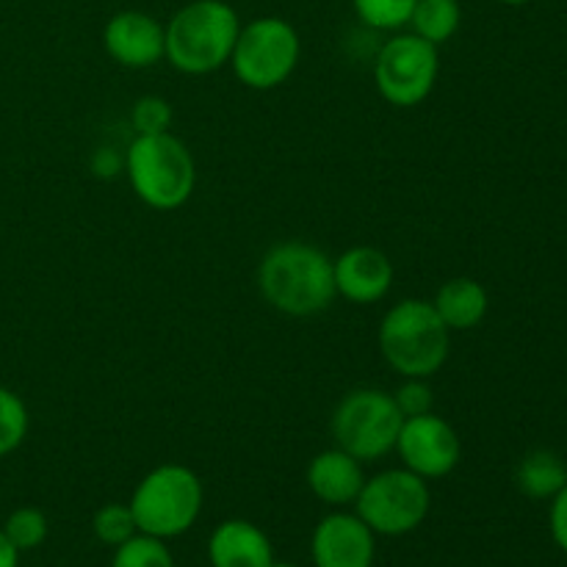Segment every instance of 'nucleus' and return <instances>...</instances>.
<instances>
[{"label":"nucleus","mask_w":567,"mask_h":567,"mask_svg":"<svg viewBox=\"0 0 567 567\" xmlns=\"http://www.w3.org/2000/svg\"><path fill=\"white\" fill-rule=\"evenodd\" d=\"M89 166H92L94 177H100V181H114V177L125 172V153L114 147H97L92 153Z\"/></svg>","instance_id":"a878e982"},{"label":"nucleus","mask_w":567,"mask_h":567,"mask_svg":"<svg viewBox=\"0 0 567 567\" xmlns=\"http://www.w3.org/2000/svg\"><path fill=\"white\" fill-rule=\"evenodd\" d=\"M103 48L120 66L147 70V66L164 61L166 31L147 11H116L103 28Z\"/></svg>","instance_id":"f8f14e48"},{"label":"nucleus","mask_w":567,"mask_h":567,"mask_svg":"<svg viewBox=\"0 0 567 567\" xmlns=\"http://www.w3.org/2000/svg\"><path fill=\"white\" fill-rule=\"evenodd\" d=\"M260 297L293 319L324 313L336 302L332 258L308 241H280L260 258Z\"/></svg>","instance_id":"f257e3e1"},{"label":"nucleus","mask_w":567,"mask_h":567,"mask_svg":"<svg viewBox=\"0 0 567 567\" xmlns=\"http://www.w3.org/2000/svg\"><path fill=\"white\" fill-rule=\"evenodd\" d=\"M393 452H399L404 468L432 482L443 480L457 468L460 457H463V443H460L457 430L446 419L426 413L404 419Z\"/></svg>","instance_id":"9d476101"},{"label":"nucleus","mask_w":567,"mask_h":567,"mask_svg":"<svg viewBox=\"0 0 567 567\" xmlns=\"http://www.w3.org/2000/svg\"><path fill=\"white\" fill-rule=\"evenodd\" d=\"M548 526H551V537L559 548L567 554V485L557 496L551 498V513H548Z\"/></svg>","instance_id":"bb28decb"},{"label":"nucleus","mask_w":567,"mask_h":567,"mask_svg":"<svg viewBox=\"0 0 567 567\" xmlns=\"http://www.w3.org/2000/svg\"><path fill=\"white\" fill-rule=\"evenodd\" d=\"M452 330L426 299H402L380 321V352L402 377H435L449 360Z\"/></svg>","instance_id":"7ed1b4c3"},{"label":"nucleus","mask_w":567,"mask_h":567,"mask_svg":"<svg viewBox=\"0 0 567 567\" xmlns=\"http://www.w3.org/2000/svg\"><path fill=\"white\" fill-rule=\"evenodd\" d=\"M125 175L136 197L153 210L181 208L197 186L192 150L172 131L133 138L125 153Z\"/></svg>","instance_id":"20e7f679"},{"label":"nucleus","mask_w":567,"mask_h":567,"mask_svg":"<svg viewBox=\"0 0 567 567\" xmlns=\"http://www.w3.org/2000/svg\"><path fill=\"white\" fill-rule=\"evenodd\" d=\"M48 518L37 507H20L6 518L3 535L9 537L17 551H33L48 540Z\"/></svg>","instance_id":"412c9836"},{"label":"nucleus","mask_w":567,"mask_h":567,"mask_svg":"<svg viewBox=\"0 0 567 567\" xmlns=\"http://www.w3.org/2000/svg\"><path fill=\"white\" fill-rule=\"evenodd\" d=\"M430 507L432 493L426 480L404 465L365 480L354 502V513L374 535L382 537H402L415 532L430 515Z\"/></svg>","instance_id":"6e6552de"},{"label":"nucleus","mask_w":567,"mask_h":567,"mask_svg":"<svg viewBox=\"0 0 567 567\" xmlns=\"http://www.w3.org/2000/svg\"><path fill=\"white\" fill-rule=\"evenodd\" d=\"M441 75L435 44L410 33H396L380 48L374 61V83L382 97L396 109L424 103Z\"/></svg>","instance_id":"1a4fd4ad"},{"label":"nucleus","mask_w":567,"mask_h":567,"mask_svg":"<svg viewBox=\"0 0 567 567\" xmlns=\"http://www.w3.org/2000/svg\"><path fill=\"white\" fill-rule=\"evenodd\" d=\"M460 22H463L460 0H415L408 25L413 28L415 37L441 48L460 31Z\"/></svg>","instance_id":"a211bd4d"},{"label":"nucleus","mask_w":567,"mask_h":567,"mask_svg":"<svg viewBox=\"0 0 567 567\" xmlns=\"http://www.w3.org/2000/svg\"><path fill=\"white\" fill-rule=\"evenodd\" d=\"M338 297L349 299L352 305H374L388 297L393 288L391 258L377 247H352L332 260Z\"/></svg>","instance_id":"ddd939ff"},{"label":"nucleus","mask_w":567,"mask_h":567,"mask_svg":"<svg viewBox=\"0 0 567 567\" xmlns=\"http://www.w3.org/2000/svg\"><path fill=\"white\" fill-rule=\"evenodd\" d=\"M20 565V551L9 543V537L0 529V567H17Z\"/></svg>","instance_id":"cd10ccee"},{"label":"nucleus","mask_w":567,"mask_h":567,"mask_svg":"<svg viewBox=\"0 0 567 567\" xmlns=\"http://www.w3.org/2000/svg\"><path fill=\"white\" fill-rule=\"evenodd\" d=\"M498 3H504V6H526V3H532V0H498Z\"/></svg>","instance_id":"c85d7f7f"},{"label":"nucleus","mask_w":567,"mask_h":567,"mask_svg":"<svg viewBox=\"0 0 567 567\" xmlns=\"http://www.w3.org/2000/svg\"><path fill=\"white\" fill-rule=\"evenodd\" d=\"M404 419L393 393L380 388H354L332 410L330 432L338 449L360 463H377L396 449Z\"/></svg>","instance_id":"423d86ee"},{"label":"nucleus","mask_w":567,"mask_h":567,"mask_svg":"<svg viewBox=\"0 0 567 567\" xmlns=\"http://www.w3.org/2000/svg\"><path fill=\"white\" fill-rule=\"evenodd\" d=\"M432 305H435L437 316H441L449 330L465 332L485 321L491 299H487L482 282L471 280V277H452V280H446L437 288Z\"/></svg>","instance_id":"dca6fc26"},{"label":"nucleus","mask_w":567,"mask_h":567,"mask_svg":"<svg viewBox=\"0 0 567 567\" xmlns=\"http://www.w3.org/2000/svg\"><path fill=\"white\" fill-rule=\"evenodd\" d=\"M111 567H175V559H172V551L166 548V540L138 532L131 540L114 548Z\"/></svg>","instance_id":"6ab92c4d"},{"label":"nucleus","mask_w":567,"mask_h":567,"mask_svg":"<svg viewBox=\"0 0 567 567\" xmlns=\"http://www.w3.org/2000/svg\"><path fill=\"white\" fill-rule=\"evenodd\" d=\"M316 567H374L377 535L358 513H330L310 537Z\"/></svg>","instance_id":"9b49d317"},{"label":"nucleus","mask_w":567,"mask_h":567,"mask_svg":"<svg viewBox=\"0 0 567 567\" xmlns=\"http://www.w3.org/2000/svg\"><path fill=\"white\" fill-rule=\"evenodd\" d=\"M203 502L205 493L199 476L188 465L164 463L142 476L127 507L142 535L172 540L197 524Z\"/></svg>","instance_id":"39448f33"},{"label":"nucleus","mask_w":567,"mask_h":567,"mask_svg":"<svg viewBox=\"0 0 567 567\" xmlns=\"http://www.w3.org/2000/svg\"><path fill=\"white\" fill-rule=\"evenodd\" d=\"M305 482L319 502L330 504V507H347V504L358 502L365 485L363 463L338 446L324 449L308 463Z\"/></svg>","instance_id":"4468645a"},{"label":"nucleus","mask_w":567,"mask_h":567,"mask_svg":"<svg viewBox=\"0 0 567 567\" xmlns=\"http://www.w3.org/2000/svg\"><path fill=\"white\" fill-rule=\"evenodd\" d=\"M210 567H271L275 548L266 532L249 520H221L208 537Z\"/></svg>","instance_id":"2eb2a0df"},{"label":"nucleus","mask_w":567,"mask_h":567,"mask_svg":"<svg viewBox=\"0 0 567 567\" xmlns=\"http://www.w3.org/2000/svg\"><path fill=\"white\" fill-rule=\"evenodd\" d=\"M172 105L158 94H144L133 103L131 125L136 136H155V133H169L172 127Z\"/></svg>","instance_id":"b1692460"},{"label":"nucleus","mask_w":567,"mask_h":567,"mask_svg":"<svg viewBox=\"0 0 567 567\" xmlns=\"http://www.w3.org/2000/svg\"><path fill=\"white\" fill-rule=\"evenodd\" d=\"M164 59L186 75H208L230 64L241 20L225 0H192L164 25Z\"/></svg>","instance_id":"f03ea898"},{"label":"nucleus","mask_w":567,"mask_h":567,"mask_svg":"<svg viewBox=\"0 0 567 567\" xmlns=\"http://www.w3.org/2000/svg\"><path fill=\"white\" fill-rule=\"evenodd\" d=\"M360 20L377 31H396L408 25L415 0H352Z\"/></svg>","instance_id":"4be33fe9"},{"label":"nucleus","mask_w":567,"mask_h":567,"mask_svg":"<svg viewBox=\"0 0 567 567\" xmlns=\"http://www.w3.org/2000/svg\"><path fill=\"white\" fill-rule=\"evenodd\" d=\"M271 567H297V565H293V563H277V559H275V563H271Z\"/></svg>","instance_id":"c756f323"},{"label":"nucleus","mask_w":567,"mask_h":567,"mask_svg":"<svg viewBox=\"0 0 567 567\" xmlns=\"http://www.w3.org/2000/svg\"><path fill=\"white\" fill-rule=\"evenodd\" d=\"M94 537H97L103 546H122L125 540H131L133 535H138L136 520H133V513L127 504H105L94 513L92 520Z\"/></svg>","instance_id":"5701e85b"},{"label":"nucleus","mask_w":567,"mask_h":567,"mask_svg":"<svg viewBox=\"0 0 567 567\" xmlns=\"http://www.w3.org/2000/svg\"><path fill=\"white\" fill-rule=\"evenodd\" d=\"M393 402H396L402 419H415V415L432 413L435 393H432L430 382L424 377H404L402 385L393 391Z\"/></svg>","instance_id":"393cba45"},{"label":"nucleus","mask_w":567,"mask_h":567,"mask_svg":"<svg viewBox=\"0 0 567 567\" xmlns=\"http://www.w3.org/2000/svg\"><path fill=\"white\" fill-rule=\"evenodd\" d=\"M515 485L529 498H554L567 485V465L563 457L548 449H535L524 454L515 468Z\"/></svg>","instance_id":"f3484780"},{"label":"nucleus","mask_w":567,"mask_h":567,"mask_svg":"<svg viewBox=\"0 0 567 567\" xmlns=\"http://www.w3.org/2000/svg\"><path fill=\"white\" fill-rule=\"evenodd\" d=\"M28 408L14 391L0 385V457L17 452L28 435Z\"/></svg>","instance_id":"aec40b11"},{"label":"nucleus","mask_w":567,"mask_h":567,"mask_svg":"<svg viewBox=\"0 0 567 567\" xmlns=\"http://www.w3.org/2000/svg\"><path fill=\"white\" fill-rule=\"evenodd\" d=\"M299 55L302 39L291 22L282 17H258L238 31L230 66L247 89L269 92L293 75Z\"/></svg>","instance_id":"0eeeda50"}]
</instances>
